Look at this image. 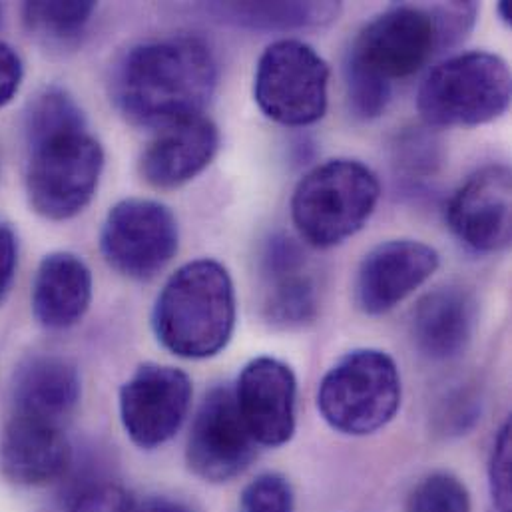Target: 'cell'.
Wrapping results in <instances>:
<instances>
[{
	"label": "cell",
	"instance_id": "cell-1",
	"mask_svg": "<svg viewBox=\"0 0 512 512\" xmlns=\"http://www.w3.org/2000/svg\"><path fill=\"white\" fill-rule=\"evenodd\" d=\"M218 60L196 36L148 40L114 66L110 94L134 126L164 130L204 116L218 88Z\"/></svg>",
	"mask_w": 512,
	"mask_h": 512
},
{
	"label": "cell",
	"instance_id": "cell-2",
	"mask_svg": "<svg viewBox=\"0 0 512 512\" xmlns=\"http://www.w3.org/2000/svg\"><path fill=\"white\" fill-rule=\"evenodd\" d=\"M475 2H445L433 6H391L353 40L345 66L393 88L421 72L445 48L459 44L475 26Z\"/></svg>",
	"mask_w": 512,
	"mask_h": 512
},
{
	"label": "cell",
	"instance_id": "cell-3",
	"mask_svg": "<svg viewBox=\"0 0 512 512\" xmlns=\"http://www.w3.org/2000/svg\"><path fill=\"white\" fill-rule=\"evenodd\" d=\"M236 289L216 259L182 265L160 291L152 325L158 341L178 357L210 359L226 349L236 329Z\"/></svg>",
	"mask_w": 512,
	"mask_h": 512
},
{
	"label": "cell",
	"instance_id": "cell-4",
	"mask_svg": "<svg viewBox=\"0 0 512 512\" xmlns=\"http://www.w3.org/2000/svg\"><path fill=\"white\" fill-rule=\"evenodd\" d=\"M379 198L381 184L365 164L337 158L301 178L291 198V218L309 246L327 250L363 230Z\"/></svg>",
	"mask_w": 512,
	"mask_h": 512
},
{
	"label": "cell",
	"instance_id": "cell-5",
	"mask_svg": "<svg viewBox=\"0 0 512 512\" xmlns=\"http://www.w3.org/2000/svg\"><path fill=\"white\" fill-rule=\"evenodd\" d=\"M401 397V373L393 357L363 347L345 353L325 373L317 389V409L331 429L365 437L393 421Z\"/></svg>",
	"mask_w": 512,
	"mask_h": 512
},
{
	"label": "cell",
	"instance_id": "cell-6",
	"mask_svg": "<svg viewBox=\"0 0 512 512\" xmlns=\"http://www.w3.org/2000/svg\"><path fill=\"white\" fill-rule=\"evenodd\" d=\"M26 192L32 210L52 222L78 216L94 198L104 170V150L78 126L28 140Z\"/></svg>",
	"mask_w": 512,
	"mask_h": 512
},
{
	"label": "cell",
	"instance_id": "cell-7",
	"mask_svg": "<svg viewBox=\"0 0 512 512\" xmlns=\"http://www.w3.org/2000/svg\"><path fill=\"white\" fill-rule=\"evenodd\" d=\"M511 94L509 64L473 50L441 62L421 84L417 106L429 126H481L509 110Z\"/></svg>",
	"mask_w": 512,
	"mask_h": 512
},
{
	"label": "cell",
	"instance_id": "cell-8",
	"mask_svg": "<svg viewBox=\"0 0 512 512\" xmlns=\"http://www.w3.org/2000/svg\"><path fill=\"white\" fill-rule=\"evenodd\" d=\"M327 86V62L301 40H277L257 60L254 98L277 124L299 128L319 122L327 110Z\"/></svg>",
	"mask_w": 512,
	"mask_h": 512
},
{
	"label": "cell",
	"instance_id": "cell-9",
	"mask_svg": "<svg viewBox=\"0 0 512 512\" xmlns=\"http://www.w3.org/2000/svg\"><path fill=\"white\" fill-rule=\"evenodd\" d=\"M180 232L172 210L154 200L130 198L116 204L102 226V256L130 279L156 277L178 254Z\"/></svg>",
	"mask_w": 512,
	"mask_h": 512
},
{
	"label": "cell",
	"instance_id": "cell-10",
	"mask_svg": "<svg viewBox=\"0 0 512 512\" xmlns=\"http://www.w3.org/2000/svg\"><path fill=\"white\" fill-rule=\"evenodd\" d=\"M192 405V379L182 369L146 363L120 389V419L140 449L166 445L184 425Z\"/></svg>",
	"mask_w": 512,
	"mask_h": 512
},
{
	"label": "cell",
	"instance_id": "cell-11",
	"mask_svg": "<svg viewBox=\"0 0 512 512\" xmlns=\"http://www.w3.org/2000/svg\"><path fill=\"white\" fill-rule=\"evenodd\" d=\"M257 443L248 431L234 389L216 387L200 405L188 437L186 459L206 483H228L256 459Z\"/></svg>",
	"mask_w": 512,
	"mask_h": 512
},
{
	"label": "cell",
	"instance_id": "cell-12",
	"mask_svg": "<svg viewBox=\"0 0 512 512\" xmlns=\"http://www.w3.org/2000/svg\"><path fill=\"white\" fill-rule=\"evenodd\" d=\"M512 176L507 166L475 172L451 198L447 222L453 234L477 254H495L511 246Z\"/></svg>",
	"mask_w": 512,
	"mask_h": 512
},
{
	"label": "cell",
	"instance_id": "cell-13",
	"mask_svg": "<svg viewBox=\"0 0 512 512\" xmlns=\"http://www.w3.org/2000/svg\"><path fill=\"white\" fill-rule=\"evenodd\" d=\"M240 415L257 445L281 447L295 433L297 379L275 357H256L240 373L236 389Z\"/></svg>",
	"mask_w": 512,
	"mask_h": 512
},
{
	"label": "cell",
	"instance_id": "cell-14",
	"mask_svg": "<svg viewBox=\"0 0 512 512\" xmlns=\"http://www.w3.org/2000/svg\"><path fill=\"white\" fill-rule=\"evenodd\" d=\"M439 261L435 248L417 240L379 244L359 265L355 279L357 307L367 315L391 311L437 271Z\"/></svg>",
	"mask_w": 512,
	"mask_h": 512
},
{
	"label": "cell",
	"instance_id": "cell-15",
	"mask_svg": "<svg viewBox=\"0 0 512 512\" xmlns=\"http://www.w3.org/2000/svg\"><path fill=\"white\" fill-rule=\"evenodd\" d=\"M72 449L64 427L10 413L0 431V471L24 487H42L62 479L70 467Z\"/></svg>",
	"mask_w": 512,
	"mask_h": 512
},
{
	"label": "cell",
	"instance_id": "cell-16",
	"mask_svg": "<svg viewBox=\"0 0 512 512\" xmlns=\"http://www.w3.org/2000/svg\"><path fill=\"white\" fill-rule=\"evenodd\" d=\"M263 315L279 329H299L317 317L319 299L299 246L275 236L267 242L263 259Z\"/></svg>",
	"mask_w": 512,
	"mask_h": 512
},
{
	"label": "cell",
	"instance_id": "cell-17",
	"mask_svg": "<svg viewBox=\"0 0 512 512\" xmlns=\"http://www.w3.org/2000/svg\"><path fill=\"white\" fill-rule=\"evenodd\" d=\"M218 150V126L198 116L160 130L140 160V172L152 188L174 190L200 176Z\"/></svg>",
	"mask_w": 512,
	"mask_h": 512
},
{
	"label": "cell",
	"instance_id": "cell-18",
	"mask_svg": "<svg viewBox=\"0 0 512 512\" xmlns=\"http://www.w3.org/2000/svg\"><path fill=\"white\" fill-rule=\"evenodd\" d=\"M80 391V375L70 361L56 355H36L14 373L12 413L64 427L80 401Z\"/></svg>",
	"mask_w": 512,
	"mask_h": 512
},
{
	"label": "cell",
	"instance_id": "cell-19",
	"mask_svg": "<svg viewBox=\"0 0 512 512\" xmlns=\"http://www.w3.org/2000/svg\"><path fill=\"white\" fill-rule=\"evenodd\" d=\"M92 271L74 254L54 252L38 265L32 283V311L46 329H68L88 311Z\"/></svg>",
	"mask_w": 512,
	"mask_h": 512
},
{
	"label": "cell",
	"instance_id": "cell-20",
	"mask_svg": "<svg viewBox=\"0 0 512 512\" xmlns=\"http://www.w3.org/2000/svg\"><path fill=\"white\" fill-rule=\"evenodd\" d=\"M475 331V301L459 287H439L415 307L411 335L417 349L433 361L459 357Z\"/></svg>",
	"mask_w": 512,
	"mask_h": 512
},
{
	"label": "cell",
	"instance_id": "cell-21",
	"mask_svg": "<svg viewBox=\"0 0 512 512\" xmlns=\"http://www.w3.org/2000/svg\"><path fill=\"white\" fill-rule=\"evenodd\" d=\"M216 10L228 20L265 32L321 28L337 20L339 2H232Z\"/></svg>",
	"mask_w": 512,
	"mask_h": 512
},
{
	"label": "cell",
	"instance_id": "cell-22",
	"mask_svg": "<svg viewBox=\"0 0 512 512\" xmlns=\"http://www.w3.org/2000/svg\"><path fill=\"white\" fill-rule=\"evenodd\" d=\"M96 10L94 2H26L24 24L30 34L50 46L74 44Z\"/></svg>",
	"mask_w": 512,
	"mask_h": 512
},
{
	"label": "cell",
	"instance_id": "cell-23",
	"mask_svg": "<svg viewBox=\"0 0 512 512\" xmlns=\"http://www.w3.org/2000/svg\"><path fill=\"white\" fill-rule=\"evenodd\" d=\"M407 512H471V495L457 477L433 473L415 487Z\"/></svg>",
	"mask_w": 512,
	"mask_h": 512
},
{
	"label": "cell",
	"instance_id": "cell-24",
	"mask_svg": "<svg viewBox=\"0 0 512 512\" xmlns=\"http://www.w3.org/2000/svg\"><path fill=\"white\" fill-rule=\"evenodd\" d=\"M293 507L289 481L277 473H265L244 489L238 512H293Z\"/></svg>",
	"mask_w": 512,
	"mask_h": 512
},
{
	"label": "cell",
	"instance_id": "cell-25",
	"mask_svg": "<svg viewBox=\"0 0 512 512\" xmlns=\"http://www.w3.org/2000/svg\"><path fill=\"white\" fill-rule=\"evenodd\" d=\"M511 471V423H505L495 439L489 461L491 497L499 512H512Z\"/></svg>",
	"mask_w": 512,
	"mask_h": 512
},
{
	"label": "cell",
	"instance_id": "cell-26",
	"mask_svg": "<svg viewBox=\"0 0 512 512\" xmlns=\"http://www.w3.org/2000/svg\"><path fill=\"white\" fill-rule=\"evenodd\" d=\"M136 501L116 485L94 487L84 493L70 512H136Z\"/></svg>",
	"mask_w": 512,
	"mask_h": 512
},
{
	"label": "cell",
	"instance_id": "cell-27",
	"mask_svg": "<svg viewBox=\"0 0 512 512\" xmlns=\"http://www.w3.org/2000/svg\"><path fill=\"white\" fill-rule=\"evenodd\" d=\"M22 74L24 68L18 52L12 46L0 42V108L6 106L18 92Z\"/></svg>",
	"mask_w": 512,
	"mask_h": 512
},
{
	"label": "cell",
	"instance_id": "cell-28",
	"mask_svg": "<svg viewBox=\"0 0 512 512\" xmlns=\"http://www.w3.org/2000/svg\"><path fill=\"white\" fill-rule=\"evenodd\" d=\"M18 265V240L8 224L0 222V301L10 291Z\"/></svg>",
	"mask_w": 512,
	"mask_h": 512
},
{
	"label": "cell",
	"instance_id": "cell-29",
	"mask_svg": "<svg viewBox=\"0 0 512 512\" xmlns=\"http://www.w3.org/2000/svg\"><path fill=\"white\" fill-rule=\"evenodd\" d=\"M136 512H194L186 505L170 501V499H150L144 505H138Z\"/></svg>",
	"mask_w": 512,
	"mask_h": 512
},
{
	"label": "cell",
	"instance_id": "cell-30",
	"mask_svg": "<svg viewBox=\"0 0 512 512\" xmlns=\"http://www.w3.org/2000/svg\"><path fill=\"white\" fill-rule=\"evenodd\" d=\"M511 10V2H501V4H499V14H501V18H503L505 24H511L512 22Z\"/></svg>",
	"mask_w": 512,
	"mask_h": 512
}]
</instances>
